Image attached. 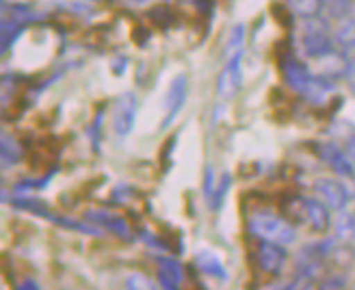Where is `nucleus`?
Instances as JSON below:
<instances>
[{
    "label": "nucleus",
    "instance_id": "14",
    "mask_svg": "<svg viewBox=\"0 0 355 290\" xmlns=\"http://www.w3.org/2000/svg\"><path fill=\"white\" fill-rule=\"evenodd\" d=\"M288 9L304 17V20H310V17H318L325 9V0H286Z\"/></svg>",
    "mask_w": 355,
    "mask_h": 290
},
{
    "label": "nucleus",
    "instance_id": "5",
    "mask_svg": "<svg viewBox=\"0 0 355 290\" xmlns=\"http://www.w3.org/2000/svg\"><path fill=\"white\" fill-rule=\"evenodd\" d=\"M243 87V52L230 57L221 74L217 76V96L219 100H232Z\"/></svg>",
    "mask_w": 355,
    "mask_h": 290
},
{
    "label": "nucleus",
    "instance_id": "18",
    "mask_svg": "<svg viewBox=\"0 0 355 290\" xmlns=\"http://www.w3.org/2000/svg\"><path fill=\"white\" fill-rule=\"evenodd\" d=\"M126 286L128 288H154V284L146 275H141V273H130L126 278Z\"/></svg>",
    "mask_w": 355,
    "mask_h": 290
},
{
    "label": "nucleus",
    "instance_id": "21",
    "mask_svg": "<svg viewBox=\"0 0 355 290\" xmlns=\"http://www.w3.org/2000/svg\"><path fill=\"white\" fill-rule=\"evenodd\" d=\"M347 152H349V156H351V160H353V165H355V137H351V139L347 141Z\"/></svg>",
    "mask_w": 355,
    "mask_h": 290
},
{
    "label": "nucleus",
    "instance_id": "11",
    "mask_svg": "<svg viewBox=\"0 0 355 290\" xmlns=\"http://www.w3.org/2000/svg\"><path fill=\"white\" fill-rule=\"evenodd\" d=\"M195 264H198V268L206 278H215V280H221V282L227 280V271H225V266H223V262H221V258L217 256V253L204 249V251L198 253V256H195Z\"/></svg>",
    "mask_w": 355,
    "mask_h": 290
},
{
    "label": "nucleus",
    "instance_id": "3",
    "mask_svg": "<svg viewBox=\"0 0 355 290\" xmlns=\"http://www.w3.org/2000/svg\"><path fill=\"white\" fill-rule=\"evenodd\" d=\"M139 115V98L132 92L121 94L113 104V130L119 137H128L137 123Z\"/></svg>",
    "mask_w": 355,
    "mask_h": 290
},
{
    "label": "nucleus",
    "instance_id": "15",
    "mask_svg": "<svg viewBox=\"0 0 355 290\" xmlns=\"http://www.w3.org/2000/svg\"><path fill=\"white\" fill-rule=\"evenodd\" d=\"M0 158H3V167H13L22 160V148L11 135H3V143H0Z\"/></svg>",
    "mask_w": 355,
    "mask_h": 290
},
{
    "label": "nucleus",
    "instance_id": "16",
    "mask_svg": "<svg viewBox=\"0 0 355 290\" xmlns=\"http://www.w3.org/2000/svg\"><path fill=\"white\" fill-rule=\"evenodd\" d=\"M230 185H232V180H230V173H223V176H221V180H219V187L215 189V193H212V197L208 199L210 208L215 210V212L223 206L225 195H227V191H230Z\"/></svg>",
    "mask_w": 355,
    "mask_h": 290
},
{
    "label": "nucleus",
    "instance_id": "17",
    "mask_svg": "<svg viewBox=\"0 0 355 290\" xmlns=\"http://www.w3.org/2000/svg\"><path fill=\"white\" fill-rule=\"evenodd\" d=\"M243 42H245V26L243 24H236L232 28V33H230V40L225 44V54H227V59L230 57H234V54L243 52Z\"/></svg>",
    "mask_w": 355,
    "mask_h": 290
},
{
    "label": "nucleus",
    "instance_id": "2",
    "mask_svg": "<svg viewBox=\"0 0 355 290\" xmlns=\"http://www.w3.org/2000/svg\"><path fill=\"white\" fill-rule=\"evenodd\" d=\"M297 216L314 232H325L331 225L329 206L323 204L318 197H299L295 199Z\"/></svg>",
    "mask_w": 355,
    "mask_h": 290
},
{
    "label": "nucleus",
    "instance_id": "20",
    "mask_svg": "<svg viewBox=\"0 0 355 290\" xmlns=\"http://www.w3.org/2000/svg\"><path fill=\"white\" fill-rule=\"evenodd\" d=\"M345 286H347V280H345V278H340V275L327 278V280L321 284V288H345Z\"/></svg>",
    "mask_w": 355,
    "mask_h": 290
},
{
    "label": "nucleus",
    "instance_id": "13",
    "mask_svg": "<svg viewBox=\"0 0 355 290\" xmlns=\"http://www.w3.org/2000/svg\"><path fill=\"white\" fill-rule=\"evenodd\" d=\"M334 234H336V239L343 243L353 241L355 239V214L347 212V208L338 210V216L334 219Z\"/></svg>",
    "mask_w": 355,
    "mask_h": 290
},
{
    "label": "nucleus",
    "instance_id": "1",
    "mask_svg": "<svg viewBox=\"0 0 355 290\" xmlns=\"http://www.w3.org/2000/svg\"><path fill=\"white\" fill-rule=\"evenodd\" d=\"M250 232L260 241H271L279 245H293L297 241V232L291 221L284 216L260 210L250 216Z\"/></svg>",
    "mask_w": 355,
    "mask_h": 290
},
{
    "label": "nucleus",
    "instance_id": "4",
    "mask_svg": "<svg viewBox=\"0 0 355 290\" xmlns=\"http://www.w3.org/2000/svg\"><path fill=\"white\" fill-rule=\"evenodd\" d=\"M189 96V78L184 74H178L169 89H167V96H165V104H163V119H161V130H167L169 126L175 121V117L180 115L182 106L187 102Z\"/></svg>",
    "mask_w": 355,
    "mask_h": 290
},
{
    "label": "nucleus",
    "instance_id": "22",
    "mask_svg": "<svg viewBox=\"0 0 355 290\" xmlns=\"http://www.w3.org/2000/svg\"><path fill=\"white\" fill-rule=\"evenodd\" d=\"M17 288H20V290H37L40 288V284L37 282H35V280H26V284H17Z\"/></svg>",
    "mask_w": 355,
    "mask_h": 290
},
{
    "label": "nucleus",
    "instance_id": "9",
    "mask_svg": "<svg viewBox=\"0 0 355 290\" xmlns=\"http://www.w3.org/2000/svg\"><path fill=\"white\" fill-rule=\"evenodd\" d=\"M158 262V284L165 290H175L180 288L184 282V271L171 258H156Z\"/></svg>",
    "mask_w": 355,
    "mask_h": 290
},
{
    "label": "nucleus",
    "instance_id": "24",
    "mask_svg": "<svg viewBox=\"0 0 355 290\" xmlns=\"http://www.w3.org/2000/svg\"><path fill=\"white\" fill-rule=\"evenodd\" d=\"M353 214H355V212H353Z\"/></svg>",
    "mask_w": 355,
    "mask_h": 290
},
{
    "label": "nucleus",
    "instance_id": "7",
    "mask_svg": "<svg viewBox=\"0 0 355 290\" xmlns=\"http://www.w3.org/2000/svg\"><path fill=\"white\" fill-rule=\"evenodd\" d=\"M284 247H286V245L271 243V241H262L258 245L256 260H258V266L264 271L266 275H279L284 271V266H286L288 253Z\"/></svg>",
    "mask_w": 355,
    "mask_h": 290
},
{
    "label": "nucleus",
    "instance_id": "8",
    "mask_svg": "<svg viewBox=\"0 0 355 290\" xmlns=\"http://www.w3.org/2000/svg\"><path fill=\"white\" fill-rule=\"evenodd\" d=\"M321 158L327 162V167H331L334 173H338L345 180H353L355 178V165L347 152V148L343 150L340 145L336 143H323L321 145Z\"/></svg>",
    "mask_w": 355,
    "mask_h": 290
},
{
    "label": "nucleus",
    "instance_id": "10",
    "mask_svg": "<svg viewBox=\"0 0 355 290\" xmlns=\"http://www.w3.org/2000/svg\"><path fill=\"white\" fill-rule=\"evenodd\" d=\"M87 216H89L92 221H96L98 225H102V228H106V230H111L113 234H117V237H121V239H130V225L126 223V219H123V216L113 214V212H106V210H102V212L94 210V212H89Z\"/></svg>",
    "mask_w": 355,
    "mask_h": 290
},
{
    "label": "nucleus",
    "instance_id": "12",
    "mask_svg": "<svg viewBox=\"0 0 355 290\" xmlns=\"http://www.w3.org/2000/svg\"><path fill=\"white\" fill-rule=\"evenodd\" d=\"M284 76H286V83L295 89V92L301 94V89L306 87V83L312 76V69L297 59H288L286 63H284Z\"/></svg>",
    "mask_w": 355,
    "mask_h": 290
},
{
    "label": "nucleus",
    "instance_id": "6",
    "mask_svg": "<svg viewBox=\"0 0 355 290\" xmlns=\"http://www.w3.org/2000/svg\"><path fill=\"white\" fill-rule=\"evenodd\" d=\"M314 195L321 199L323 204L329 206V210H345L347 204L351 202V191L347 189L345 182L334 178H321L314 182Z\"/></svg>",
    "mask_w": 355,
    "mask_h": 290
},
{
    "label": "nucleus",
    "instance_id": "23",
    "mask_svg": "<svg viewBox=\"0 0 355 290\" xmlns=\"http://www.w3.org/2000/svg\"><path fill=\"white\" fill-rule=\"evenodd\" d=\"M327 3H329V0H325V5H327Z\"/></svg>",
    "mask_w": 355,
    "mask_h": 290
},
{
    "label": "nucleus",
    "instance_id": "19",
    "mask_svg": "<svg viewBox=\"0 0 355 290\" xmlns=\"http://www.w3.org/2000/svg\"><path fill=\"white\" fill-rule=\"evenodd\" d=\"M204 193H206V199H210V197H212V193H215V173H212V169H210V167L206 169Z\"/></svg>",
    "mask_w": 355,
    "mask_h": 290
}]
</instances>
